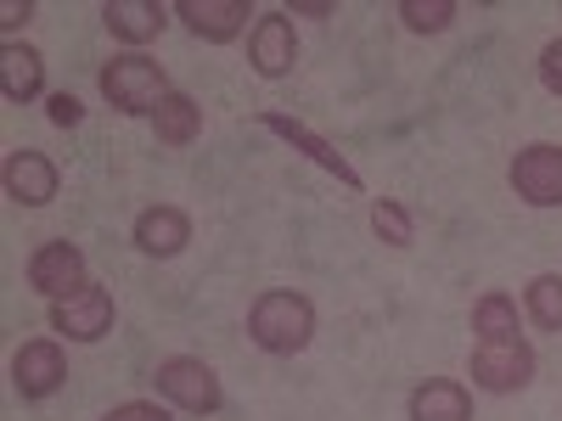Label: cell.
Masks as SVG:
<instances>
[{
    "instance_id": "cell-19",
    "label": "cell",
    "mask_w": 562,
    "mask_h": 421,
    "mask_svg": "<svg viewBox=\"0 0 562 421\" xmlns=\"http://www.w3.org/2000/svg\"><path fill=\"white\" fill-rule=\"evenodd\" d=\"M524 309L535 326H546V332H562V275L546 270L529 281V293H524Z\"/></svg>"
},
{
    "instance_id": "cell-2",
    "label": "cell",
    "mask_w": 562,
    "mask_h": 421,
    "mask_svg": "<svg viewBox=\"0 0 562 421\" xmlns=\"http://www.w3.org/2000/svg\"><path fill=\"white\" fill-rule=\"evenodd\" d=\"M97 84H102L108 107H119L124 118H153V113H158V102L169 96L164 68H158L153 57H140V52H124V57L102 62Z\"/></svg>"
},
{
    "instance_id": "cell-17",
    "label": "cell",
    "mask_w": 562,
    "mask_h": 421,
    "mask_svg": "<svg viewBox=\"0 0 562 421\" xmlns=\"http://www.w3.org/2000/svg\"><path fill=\"white\" fill-rule=\"evenodd\" d=\"M153 129H158L164 147H192V140L203 135V107L186 96V90H169V96L158 102V113H153Z\"/></svg>"
},
{
    "instance_id": "cell-26",
    "label": "cell",
    "mask_w": 562,
    "mask_h": 421,
    "mask_svg": "<svg viewBox=\"0 0 562 421\" xmlns=\"http://www.w3.org/2000/svg\"><path fill=\"white\" fill-rule=\"evenodd\" d=\"M293 18H338L333 0H293Z\"/></svg>"
},
{
    "instance_id": "cell-8",
    "label": "cell",
    "mask_w": 562,
    "mask_h": 421,
    "mask_svg": "<svg viewBox=\"0 0 562 421\" xmlns=\"http://www.w3.org/2000/svg\"><path fill=\"white\" fill-rule=\"evenodd\" d=\"M85 253L74 248V242H40L34 253H29V287L40 293V298H52V304H63V298H74L79 287H85Z\"/></svg>"
},
{
    "instance_id": "cell-9",
    "label": "cell",
    "mask_w": 562,
    "mask_h": 421,
    "mask_svg": "<svg viewBox=\"0 0 562 421\" xmlns=\"http://www.w3.org/2000/svg\"><path fill=\"white\" fill-rule=\"evenodd\" d=\"M259 124H265L270 135H281V140H288L293 152H304L315 169L338 174V185H349V192H360V185H366V180H360V169H355V163H349V158L333 147V140H326V135H315L310 124H299V118H288V113H259Z\"/></svg>"
},
{
    "instance_id": "cell-5",
    "label": "cell",
    "mask_w": 562,
    "mask_h": 421,
    "mask_svg": "<svg viewBox=\"0 0 562 421\" xmlns=\"http://www.w3.org/2000/svg\"><path fill=\"white\" fill-rule=\"evenodd\" d=\"M52 332H63L68 343H102L113 332V293L102 281H85L74 298L52 304Z\"/></svg>"
},
{
    "instance_id": "cell-7",
    "label": "cell",
    "mask_w": 562,
    "mask_h": 421,
    "mask_svg": "<svg viewBox=\"0 0 562 421\" xmlns=\"http://www.w3.org/2000/svg\"><path fill=\"white\" fill-rule=\"evenodd\" d=\"M248 62L259 79H288L299 62V34H293V12H259V23L248 29Z\"/></svg>"
},
{
    "instance_id": "cell-25",
    "label": "cell",
    "mask_w": 562,
    "mask_h": 421,
    "mask_svg": "<svg viewBox=\"0 0 562 421\" xmlns=\"http://www.w3.org/2000/svg\"><path fill=\"white\" fill-rule=\"evenodd\" d=\"M29 18H34L29 0H7V7H0V29H23Z\"/></svg>"
},
{
    "instance_id": "cell-18",
    "label": "cell",
    "mask_w": 562,
    "mask_h": 421,
    "mask_svg": "<svg viewBox=\"0 0 562 421\" xmlns=\"http://www.w3.org/2000/svg\"><path fill=\"white\" fill-rule=\"evenodd\" d=\"M473 332H479V343L518 338V304H512L506 293H484V298L473 304Z\"/></svg>"
},
{
    "instance_id": "cell-23",
    "label": "cell",
    "mask_w": 562,
    "mask_h": 421,
    "mask_svg": "<svg viewBox=\"0 0 562 421\" xmlns=\"http://www.w3.org/2000/svg\"><path fill=\"white\" fill-rule=\"evenodd\" d=\"M45 118H52L57 129H74V124L85 118V107H79V96H74V90H63V96H52V102H45Z\"/></svg>"
},
{
    "instance_id": "cell-11",
    "label": "cell",
    "mask_w": 562,
    "mask_h": 421,
    "mask_svg": "<svg viewBox=\"0 0 562 421\" xmlns=\"http://www.w3.org/2000/svg\"><path fill=\"white\" fill-rule=\"evenodd\" d=\"M63 383H68V360H63V349L52 338H34V343H23L12 354V388L23 399H52Z\"/></svg>"
},
{
    "instance_id": "cell-6",
    "label": "cell",
    "mask_w": 562,
    "mask_h": 421,
    "mask_svg": "<svg viewBox=\"0 0 562 421\" xmlns=\"http://www.w3.org/2000/svg\"><path fill=\"white\" fill-rule=\"evenodd\" d=\"M512 192L529 208H562V147H551V140L524 147L512 158Z\"/></svg>"
},
{
    "instance_id": "cell-24",
    "label": "cell",
    "mask_w": 562,
    "mask_h": 421,
    "mask_svg": "<svg viewBox=\"0 0 562 421\" xmlns=\"http://www.w3.org/2000/svg\"><path fill=\"white\" fill-rule=\"evenodd\" d=\"M540 84L551 90V96H562V39H551L540 52Z\"/></svg>"
},
{
    "instance_id": "cell-15",
    "label": "cell",
    "mask_w": 562,
    "mask_h": 421,
    "mask_svg": "<svg viewBox=\"0 0 562 421\" xmlns=\"http://www.w3.org/2000/svg\"><path fill=\"white\" fill-rule=\"evenodd\" d=\"M411 421H473V394L456 377H428L411 394Z\"/></svg>"
},
{
    "instance_id": "cell-1",
    "label": "cell",
    "mask_w": 562,
    "mask_h": 421,
    "mask_svg": "<svg viewBox=\"0 0 562 421\" xmlns=\"http://www.w3.org/2000/svg\"><path fill=\"white\" fill-rule=\"evenodd\" d=\"M248 338H254V349L281 354V360L304 354L310 338H315V304L304 293H288V287L259 293L254 309H248Z\"/></svg>"
},
{
    "instance_id": "cell-3",
    "label": "cell",
    "mask_w": 562,
    "mask_h": 421,
    "mask_svg": "<svg viewBox=\"0 0 562 421\" xmlns=\"http://www.w3.org/2000/svg\"><path fill=\"white\" fill-rule=\"evenodd\" d=\"M153 388H158L175 410H186V416H214V410L225 405L220 371H214L209 360H198V354H169V360H158Z\"/></svg>"
},
{
    "instance_id": "cell-10",
    "label": "cell",
    "mask_w": 562,
    "mask_h": 421,
    "mask_svg": "<svg viewBox=\"0 0 562 421\" xmlns=\"http://www.w3.org/2000/svg\"><path fill=\"white\" fill-rule=\"evenodd\" d=\"M0 180H7V197H12L18 208H45V203L57 197V185H63L57 163L45 158V152H34V147L7 152V163H0Z\"/></svg>"
},
{
    "instance_id": "cell-12",
    "label": "cell",
    "mask_w": 562,
    "mask_h": 421,
    "mask_svg": "<svg viewBox=\"0 0 562 421\" xmlns=\"http://www.w3.org/2000/svg\"><path fill=\"white\" fill-rule=\"evenodd\" d=\"M130 242L147 253V259H175V253H186V242H192V219H186V208H175V203L140 208Z\"/></svg>"
},
{
    "instance_id": "cell-14",
    "label": "cell",
    "mask_w": 562,
    "mask_h": 421,
    "mask_svg": "<svg viewBox=\"0 0 562 421\" xmlns=\"http://www.w3.org/2000/svg\"><path fill=\"white\" fill-rule=\"evenodd\" d=\"M102 23H108V34L124 39V45H147V39L164 34L169 18H164L158 0H108V7H102Z\"/></svg>"
},
{
    "instance_id": "cell-4",
    "label": "cell",
    "mask_w": 562,
    "mask_h": 421,
    "mask_svg": "<svg viewBox=\"0 0 562 421\" xmlns=\"http://www.w3.org/2000/svg\"><path fill=\"white\" fill-rule=\"evenodd\" d=\"M529 383H535V349L524 338L479 343L473 349V388H484V394H518Z\"/></svg>"
},
{
    "instance_id": "cell-16",
    "label": "cell",
    "mask_w": 562,
    "mask_h": 421,
    "mask_svg": "<svg viewBox=\"0 0 562 421\" xmlns=\"http://www.w3.org/2000/svg\"><path fill=\"white\" fill-rule=\"evenodd\" d=\"M0 84H7L12 102H34L45 90V57L34 52V45H23V39H7L0 45Z\"/></svg>"
},
{
    "instance_id": "cell-20",
    "label": "cell",
    "mask_w": 562,
    "mask_h": 421,
    "mask_svg": "<svg viewBox=\"0 0 562 421\" xmlns=\"http://www.w3.org/2000/svg\"><path fill=\"white\" fill-rule=\"evenodd\" d=\"M371 230H378L389 248H411V242H416V219H411V208L394 203V197H378V203H371Z\"/></svg>"
},
{
    "instance_id": "cell-13",
    "label": "cell",
    "mask_w": 562,
    "mask_h": 421,
    "mask_svg": "<svg viewBox=\"0 0 562 421\" xmlns=\"http://www.w3.org/2000/svg\"><path fill=\"white\" fill-rule=\"evenodd\" d=\"M175 18L192 29L198 39L209 45H225V39H237L248 29V0H175Z\"/></svg>"
},
{
    "instance_id": "cell-22",
    "label": "cell",
    "mask_w": 562,
    "mask_h": 421,
    "mask_svg": "<svg viewBox=\"0 0 562 421\" xmlns=\"http://www.w3.org/2000/svg\"><path fill=\"white\" fill-rule=\"evenodd\" d=\"M102 421H175L164 405H147V399H130V405H113Z\"/></svg>"
},
{
    "instance_id": "cell-21",
    "label": "cell",
    "mask_w": 562,
    "mask_h": 421,
    "mask_svg": "<svg viewBox=\"0 0 562 421\" xmlns=\"http://www.w3.org/2000/svg\"><path fill=\"white\" fill-rule=\"evenodd\" d=\"M400 23L411 34H445L456 23V0H400Z\"/></svg>"
}]
</instances>
